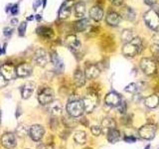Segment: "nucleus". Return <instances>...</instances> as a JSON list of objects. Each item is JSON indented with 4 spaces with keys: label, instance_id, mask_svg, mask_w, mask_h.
I'll list each match as a JSON object with an SVG mask.
<instances>
[{
    "label": "nucleus",
    "instance_id": "nucleus-34",
    "mask_svg": "<svg viewBox=\"0 0 159 149\" xmlns=\"http://www.w3.org/2000/svg\"><path fill=\"white\" fill-rule=\"evenodd\" d=\"M137 89H138L137 84L133 83V84H128V86L125 88V92H127V93H134L135 92H137Z\"/></svg>",
    "mask_w": 159,
    "mask_h": 149
},
{
    "label": "nucleus",
    "instance_id": "nucleus-11",
    "mask_svg": "<svg viewBox=\"0 0 159 149\" xmlns=\"http://www.w3.org/2000/svg\"><path fill=\"white\" fill-rule=\"evenodd\" d=\"M16 137L13 133H4L1 137V144L4 148L6 149H13L16 146Z\"/></svg>",
    "mask_w": 159,
    "mask_h": 149
},
{
    "label": "nucleus",
    "instance_id": "nucleus-35",
    "mask_svg": "<svg viewBox=\"0 0 159 149\" xmlns=\"http://www.w3.org/2000/svg\"><path fill=\"white\" fill-rule=\"evenodd\" d=\"M26 28H27V23L26 22H22L21 24L19 25L18 27V32L20 36H24L25 32H26Z\"/></svg>",
    "mask_w": 159,
    "mask_h": 149
},
{
    "label": "nucleus",
    "instance_id": "nucleus-2",
    "mask_svg": "<svg viewBox=\"0 0 159 149\" xmlns=\"http://www.w3.org/2000/svg\"><path fill=\"white\" fill-rule=\"evenodd\" d=\"M67 112L70 116L72 117H80L83 115L84 112V104L82 101L79 99H74V101H70L67 104Z\"/></svg>",
    "mask_w": 159,
    "mask_h": 149
},
{
    "label": "nucleus",
    "instance_id": "nucleus-19",
    "mask_svg": "<svg viewBox=\"0 0 159 149\" xmlns=\"http://www.w3.org/2000/svg\"><path fill=\"white\" fill-rule=\"evenodd\" d=\"M50 61L52 62V64L54 65L55 69H56V71H58L59 73H62L63 70H64V64H63V61L60 57L58 56V54L56 52H52L51 55H50Z\"/></svg>",
    "mask_w": 159,
    "mask_h": 149
},
{
    "label": "nucleus",
    "instance_id": "nucleus-22",
    "mask_svg": "<svg viewBox=\"0 0 159 149\" xmlns=\"http://www.w3.org/2000/svg\"><path fill=\"white\" fill-rule=\"evenodd\" d=\"M66 44L72 50H79L81 48V42H80V40L75 35H69V36H67Z\"/></svg>",
    "mask_w": 159,
    "mask_h": 149
},
{
    "label": "nucleus",
    "instance_id": "nucleus-1",
    "mask_svg": "<svg viewBox=\"0 0 159 149\" xmlns=\"http://www.w3.org/2000/svg\"><path fill=\"white\" fill-rule=\"evenodd\" d=\"M142 48V41L140 38L135 37L132 41L125 43L122 47V54L126 57H134L140 52Z\"/></svg>",
    "mask_w": 159,
    "mask_h": 149
},
{
    "label": "nucleus",
    "instance_id": "nucleus-44",
    "mask_svg": "<svg viewBox=\"0 0 159 149\" xmlns=\"http://www.w3.org/2000/svg\"><path fill=\"white\" fill-rule=\"evenodd\" d=\"M11 24L12 25H17L18 24V20L17 19H12L11 20Z\"/></svg>",
    "mask_w": 159,
    "mask_h": 149
},
{
    "label": "nucleus",
    "instance_id": "nucleus-21",
    "mask_svg": "<svg viewBox=\"0 0 159 149\" xmlns=\"http://www.w3.org/2000/svg\"><path fill=\"white\" fill-rule=\"evenodd\" d=\"M116 121L113 120L112 118L111 117H106V118H103L102 119V124H101V127H102V131L103 133H107L109 130H111V129L113 128H116Z\"/></svg>",
    "mask_w": 159,
    "mask_h": 149
},
{
    "label": "nucleus",
    "instance_id": "nucleus-12",
    "mask_svg": "<svg viewBox=\"0 0 159 149\" xmlns=\"http://www.w3.org/2000/svg\"><path fill=\"white\" fill-rule=\"evenodd\" d=\"M104 102L109 106H112V107H117L119 106V103L121 102V97L119 96L118 93L111 92V93H108L106 98H104Z\"/></svg>",
    "mask_w": 159,
    "mask_h": 149
},
{
    "label": "nucleus",
    "instance_id": "nucleus-20",
    "mask_svg": "<svg viewBox=\"0 0 159 149\" xmlns=\"http://www.w3.org/2000/svg\"><path fill=\"white\" fill-rule=\"evenodd\" d=\"M107 23L109 25V26H117V25L120 23L121 20V16L118 13L114 12V11H111L108 12L107 15Z\"/></svg>",
    "mask_w": 159,
    "mask_h": 149
},
{
    "label": "nucleus",
    "instance_id": "nucleus-23",
    "mask_svg": "<svg viewBox=\"0 0 159 149\" xmlns=\"http://www.w3.org/2000/svg\"><path fill=\"white\" fill-rule=\"evenodd\" d=\"M89 17L94 21H101L103 17V11L99 6H93L89 10Z\"/></svg>",
    "mask_w": 159,
    "mask_h": 149
},
{
    "label": "nucleus",
    "instance_id": "nucleus-6",
    "mask_svg": "<svg viewBox=\"0 0 159 149\" xmlns=\"http://www.w3.org/2000/svg\"><path fill=\"white\" fill-rule=\"evenodd\" d=\"M54 98H55V93L53 92V89L50 88H45L39 93L38 102L42 106H48L52 102H54Z\"/></svg>",
    "mask_w": 159,
    "mask_h": 149
},
{
    "label": "nucleus",
    "instance_id": "nucleus-38",
    "mask_svg": "<svg viewBox=\"0 0 159 149\" xmlns=\"http://www.w3.org/2000/svg\"><path fill=\"white\" fill-rule=\"evenodd\" d=\"M8 84V81L6 79H5L1 74H0V88H3L7 86Z\"/></svg>",
    "mask_w": 159,
    "mask_h": 149
},
{
    "label": "nucleus",
    "instance_id": "nucleus-9",
    "mask_svg": "<svg viewBox=\"0 0 159 149\" xmlns=\"http://www.w3.org/2000/svg\"><path fill=\"white\" fill-rule=\"evenodd\" d=\"M0 74L7 79V81H12L15 78H17L16 68L11 64H4L0 66Z\"/></svg>",
    "mask_w": 159,
    "mask_h": 149
},
{
    "label": "nucleus",
    "instance_id": "nucleus-18",
    "mask_svg": "<svg viewBox=\"0 0 159 149\" xmlns=\"http://www.w3.org/2000/svg\"><path fill=\"white\" fill-rule=\"evenodd\" d=\"M86 74H84V72H83L82 70L80 69H77L76 72L74 74V82H75V84L78 87V88H81L83 86H84V84H86Z\"/></svg>",
    "mask_w": 159,
    "mask_h": 149
},
{
    "label": "nucleus",
    "instance_id": "nucleus-41",
    "mask_svg": "<svg viewBox=\"0 0 159 149\" xmlns=\"http://www.w3.org/2000/svg\"><path fill=\"white\" fill-rule=\"evenodd\" d=\"M124 141H126L127 143H132L136 141V138H134L133 136H126L124 137Z\"/></svg>",
    "mask_w": 159,
    "mask_h": 149
},
{
    "label": "nucleus",
    "instance_id": "nucleus-45",
    "mask_svg": "<svg viewBox=\"0 0 159 149\" xmlns=\"http://www.w3.org/2000/svg\"><path fill=\"white\" fill-rule=\"evenodd\" d=\"M40 4V1H39V0H38V1L36 2V3H35V5H34V9H37V7H38V5Z\"/></svg>",
    "mask_w": 159,
    "mask_h": 149
},
{
    "label": "nucleus",
    "instance_id": "nucleus-33",
    "mask_svg": "<svg viewBox=\"0 0 159 149\" xmlns=\"http://www.w3.org/2000/svg\"><path fill=\"white\" fill-rule=\"evenodd\" d=\"M91 131L93 133V135H94V136H99L102 133V127L98 126V125H93V126H92L91 127Z\"/></svg>",
    "mask_w": 159,
    "mask_h": 149
},
{
    "label": "nucleus",
    "instance_id": "nucleus-39",
    "mask_svg": "<svg viewBox=\"0 0 159 149\" xmlns=\"http://www.w3.org/2000/svg\"><path fill=\"white\" fill-rule=\"evenodd\" d=\"M109 2H111L113 6H121L123 4V0H109Z\"/></svg>",
    "mask_w": 159,
    "mask_h": 149
},
{
    "label": "nucleus",
    "instance_id": "nucleus-27",
    "mask_svg": "<svg viewBox=\"0 0 159 149\" xmlns=\"http://www.w3.org/2000/svg\"><path fill=\"white\" fill-rule=\"evenodd\" d=\"M89 20L86 18H83L74 23V29H75V31H77V32H83L89 27Z\"/></svg>",
    "mask_w": 159,
    "mask_h": 149
},
{
    "label": "nucleus",
    "instance_id": "nucleus-37",
    "mask_svg": "<svg viewBox=\"0 0 159 149\" xmlns=\"http://www.w3.org/2000/svg\"><path fill=\"white\" fill-rule=\"evenodd\" d=\"M117 109H118L120 113H125V111H126V103H125V102L121 101V102L119 103V106H117Z\"/></svg>",
    "mask_w": 159,
    "mask_h": 149
},
{
    "label": "nucleus",
    "instance_id": "nucleus-40",
    "mask_svg": "<svg viewBox=\"0 0 159 149\" xmlns=\"http://www.w3.org/2000/svg\"><path fill=\"white\" fill-rule=\"evenodd\" d=\"M12 32H13V30L10 28V27H6L4 29V35L6 37H9V36H11L12 35Z\"/></svg>",
    "mask_w": 159,
    "mask_h": 149
},
{
    "label": "nucleus",
    "instance_id": "nucleus-5",
    "mask_svg": "<svg viewBox=\"0 0 159 149\" xmlns=\"http://www.w3.org/2000/svg\"><path fill=\"white\" fill-rule=\"evenodd\" d=\"M140 69L147 76H152L157 71L156 63L150 58H143L140 61Z\"/></svg>",
    "mask_w": 159,
    "mask_h": 149
},
{
    "label": "nucleus",
    "instance_id": "nucleus-28",
    "mask_svg": "<svg viewBox=\"0 0 159 149\" xmlns=\"http://www.w3.org/2000/svg\"><path fill=\"white\" fill-rule=\"evenodd\" d=\"M135 37H136V36L134 35V33H133L132 30H128V29L123 30V31L121 32V34H120V39H121V41H122L124 44L132 41V40H133L134 38H135Z\"/></svg>",
    "mask_w": 159,
    "mask_h": 149
},
{
    "label": "nucleus",
    "instance_id": "nucleus-17",
    "mask_svg": "<svg viewBox=\"0 0 159 149\" xmlns=\"http://www.w3.org/2000/svg\"><path fill=\"white\" fill-rule=\"evenodd\" d=\"M49 107H48V111L49 113L51 114L53 116H59L61 115L62 112H63V107H62V104L60 103L57 101H54L52 102L50 104H48Z\"/></svg>",
    "mask_w": 159,
    "mask_h": 149
},
{
    "label": "nucleus",
    "instance_id": "nucleus-29",
    "mask_svg": "<svg viewBox=\"0 0 159 149\" xmlns=\"http://www.w3.org/2000/svg\"><path fill=\"white\" fill-rule=\"evenodd\" d=\"M107 140L111 143H116L119 139H120V132H119L116 128L109 130L107 133Z\"/></svg>",
    "mask_w": 159,
    "mask_h": 149
},
{
    "label": "nucleus",
    "instance_id": "nucleus-43",
    "mask_svg": "<svg viewBox=\"0 0 159 149\" xmlns=\"http://www.w3.org/2000/svg\"><path fill=\"white\" fill-rule=\"evenodd\" d=\"M17 11H18V8H17V5H15V6H13V8L11 9V13L12 14H16L17 13Z\"/></svg>",
    "mask_w": 159,
    "mask_h": 149
},
{
    "label": "nucleus",
    "instance_id": "nucleus-26",
    "mask_svg": "<svg viewBox=\"0 0 159 149\" xmlns=\"http://www.w3.org/2000/svg\"><path fill=\"white\" fill-rule=\"evenodd\" d=\"M121 16L127 21H134L135 20V12L134 10L128 6H124L121 9Z\"/></svg>",
    "mask_w": 159,
    "mask_h": 149
},
{
    "label": "nucleus",
    "instance_id": "nucleus-13",
    "mask_svg": "<svg viewBox=\"0 0 159 149\" xmlns=\"http://www.w3.org/2000/svg\"><path fill=\"white\" fill-rule=\"evenodd\" d=\"M33 71V67L30 64L27 63H23L20 64L19 66L16 68V74L17 77L19 78H27L30 74H32Z\"/></svg>",
    "mask_w": 159,
    "mask_h": 149
},
{
    "label": "nucleus",
    "instance_id": "nucleus-46",
    "mask_svg": "<svg viewBox=\"0 0 159 149\" xmlns=\"http://www.w3.org/2000/svg\"><path fill=\"white\" fill-rule=\"evenodd\" d=\"M158 14H159V10H158Z\"/></svg>",
    "mask_w": 159,
    "mask_h": 149
},
{
    "label": "nucleus",
    "instance_id": "nucleus-25",
    "mask_svg": "<svg viewBox=\"0 0 159 149\" xmlns=\"http://www.w3.org/2000/svg\"><path fill=\"white\" fill-rule=\"evenodd\" d=\"M144 103L145 106L149 108H155L159 104V96L157 94H151L144 99Z\"/></svg>",
    "mask_w": 159,
    "mask_h": 149
},
{
    "label": "nucleus",
    "instance_id": "nucleus-47",
    "mask_svg": "<svg viewBox=\"0 0 159 149\" xmlns=\"http://www.w3.org/2000/svg\"><path fill=\"white\" fill-rule=\"evenodd\" d=\"M61 149H65V148H61Z\"/></svg>",
    "mask_w": 159,
    "mask_h": 149
},
{
    "label": "nucleus",
    "instance_id": "nucleus-4",
    "mask_svg": "<svg viewBox=\"0 0 159 149\" xmlns=\"http://www.w3.org/2000/svg\"><path fill=\"white\" fill-rule=\"evenodd\" d=\"M144 21L150 29L154 31H159V14L154 9L148 10L144 14Z\"/></svg>",
    "mask_w": 159,
    "mask_h": 149
},
{
    "label": "nucleus",
    "instance_id": "nucleus-42",
    "mask_svg": "<svg viewBox=\"0 0 159 149\" xmlns=\"http://www.w3.org/2000/svg\"><path fill=\"white\" fill-rule=\"evenodd\" d=\"M41 149H55V148H54V146L52 145V144H46V145L42 146Z\"/></svg>",
    "mask_w": 159,
    "mask_h": 149
},
{
    "label": "nucleus",
    "instance_id": "nucleus-7",
    "mask_svg": "<svg viewBox=\"0 0 159 149\" xmlns=\"http://www.w3.org/2000/svg\"><path fill=\"white\" fill-rule=\"evenodd\" d=\"M33 61L39 67H45L50 61V56L44 49H38L33 56Z\"/></svg>",
    "mask_w": 159,
    "mask_h": 149
},
{
    "label": "nucleus",
    "instance_id": "nucleus-10",
    "mask_svg": "<svg viewBox=\"0 0 159 149\" xmlns=\"http://www.w3.org/2000/svg\"><path fill=\"white\" fill-rule=\"evenodd\" d=\"M45 134V129L40 124H34L30 127L29 130V136L32 138L34 141H40L43 138Z\"/></svg>",
    "mask_w": 159,
    "mask_h": 149
},
{
    "label": "nucleus",
    "instance_id": "nucleus-3",
    "mask_svg": "<svg viewBox=\"0 0 159 149\" xmlns=\"http://www.w3.org/2000/svg\"><path fill=\"white\" fill-rule=\"evenodd\" d=\"M83 104H84V111L88 113H91L96 106H98V97L97 93L94 92H89L83 98Z\"/></svg>",
    "mask_w": 159,
    "mask_h": 149
},
{
    "label": "nucleus",
    "instance_id": "nucleus-24",
    "mask_svg": "<svg viewBox=\"0 0 159 149\" xmlns=\"http://www.w3.org/2000/svg\"><path fill=\"white\" fill-rule=\"evenodd\" d=\"M74 10H75V16L79 19H83L84 18V15H86V4L84 2H78L75 4L74 6Z\"/></svg>",
    "mask_w": 159,
    "mask_h": 149
},
{
    "label": "nucleus",
    "instance_id": "nucleus-32",
    "mask_svg": "<svg viewBox=\"0 0 159 149\" xmlns=\"http://www.w3.org/2000/svg\"><path fill=\"white\" fill-rule=\"evenodd\" d=\"M29 130H30V127H28L26 124L20 123L16 128V134L19 137L24 138L27 135H29Z\"/></svg>",
    "mask_w": 159,
    "mask_h": 149
},
{
    "label": "nucleus",
    "instance_id": "nucleus-15",
    "mask_svg": "<svg viewBox=\"0 0 159 149\" xmlns=\"http://www.w3.org/2000/svg\"><path fill=\"white\" fill-rule=\"evenodd\" d=\"M73 0H68V1L65 2L62 6L61 9L59 11V18L60 19H67L72 11V7H73Z\"/></svg>",
    "mask_w": 159,
    "mask_h": 149
},
{
    "label": "nucleus",
    "instance_id": "nucleus-36",
    "mask_svg": "<svg viewBox=\"0 0 159 149\" xmlns=\"http://www.w3.org/2000/svg\"><path fill=\"white\" fill-rule=\"evenodd\" d=\"M150 50H151V52L154 56H155L156 58H159V43L153 44L150 48Z\"/></svg>",
    "mask_w": 159,
    "mask_h": 149
},
{
    "label": "nucleus",
    "instance_id": "nucleus-16",
    "mask_svg": "<svg viewBox=\"0 0 159 149\" xmlns=\"http://www.w3.org/2000/svg\"><path fill=\"white\" fill-rule=\"evenodd\" d=\"M99 73H101V71H99L98 67L97 65H93V64L87 66L86 70H84V74H86V78L88 79H94L98 77Z\"/></svg>",
    "mask_w": 159,
    "mask_h": 149
},
{
    "label": "nucleus",
    "instance_id": "nucleus-30",
    "mask_svg": "<svg viewBox=\"0 0 159 149\" xmlns=\"http://www.w3.org/2000/svg\"><path fill=\"white\" fill-rule=\"evenodd\" d=\"M74 140L76 141L78 144H83L86 143L87 141V133L83 131V130H78L74 133Z\"/></svg>",
    "mask_w": 159,
    "mask_h": 149
},
{
    "label": "nucleus",
    "instance_id": "nucleus-31",
    "mask_svg": "<svg viewBox=\"0 0 159 149\" xmlns=\"http://www.w3.org/2000/svg\"><path fill=\"white\" fill-rule=\"evenodd\" d=\"M37 32L39 35H41L42 37L46 38V39H50L53 37L54 32L53 30L50 28V27H46V26H42V27H39L37 29Z\"/></svg>",
    "mask_w": 159,
    "mask_h": 149
},
{
    "label": "nucleus",
    "instance_id": "nucleus-14",
    "mask_svg": "<svg viewBox=\"0 0 159 149\" xmlns=\"http://www.w3.org/2000/svg\"><path fill=\"white\" fill-rule=\"evenodd\" d=\"M35 84L33 82H27L26 84H24L21 87V97L23 99H28L29 97H31V96L33 94L34 91H35Z\"/></svg>",
    "mask_w": 159,
    "mask_h": 149
},
{
    "label": "nucleus",
    "instance_id": "nucleus-8",
    "mask_svg": "<svg viewBox=\"0 0 159 149\" xmlns=\"http://www.w3.org/2000/svg\"><path fill=\"white\" fill-rule=\"evenodd\" d=\"M156 133V126L154 124H146V125H143L142 127L139 128L138 134L142 139H145V140H150L154 136H155Z\"/></svg>",
    "mask_w": 159,
    "mask_h": 149
}]
</instances>
